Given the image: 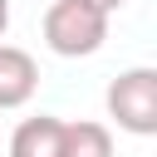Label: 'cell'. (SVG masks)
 <instances>
[{"instance_id":"obj_1","label":"cell","mask_w":157,"mask_h":157,"mask_svg":"<svg viewBox=\"0 0 157 157\" xmlns=\"http://www.w3.org/2000/svg\"><path fill=\"white\" fill-rule=\"evenodd\" d=\"M108 20L103 10L83 5V0H54L44 10V44L59 54V59H83V54H98L103 39H108Z\"/></svg>"},{"instance_id":"obj_2","label":"cell","mask_w":157,"mask_h":157,"mask_svg":"<svg viewBox=\"0 0 157 157\" xmlns=\"http://www.w3.org/2000/svg\"><path fill=\"white\" fill-rule=\"evenodd\" d=\"M103 108L108 118L132 132V137H157V69L137 64V69H123L108 93H103Z\"/></svg>"},{"instance_id":"obj_3","label":"cell","mask_w":157,"mask_h":157,"mask_svg":"<svg viewBox=\"0 0 157 157\" xmlns=\"http://www.w3.org/2000/svg\"><path fill=\"white\" fill-rule=\"evenodd\" d=\"M39 88V64L20 44H0V108H25Z\"/></svg>"},{"instance_id":"obj_4","label":"cell","mask_w":157,"mask_h":157,"mask_svg":"<svg viewBox=\"0 0 157 157\" xmlns=\"http://www.w3.org/2000/svg\"><path fill=\"white\" fill-rule=\"evenodd\" d=\"M10 157H64V118H25L10 137Z\"/></svg>"},{"instance_id":"obj_5","label":"cell","mask_w":157,"mask_h":157,"mask_svg":"<svg viewBox=\"0 0 157 157\" xmlns=\"http://www.w3.org/2000/svg\"><path fill=\"white\" fill-rule=\"evenodd\" d=\"M64 157H113V132L103 123H64Z\"/></svg>"},{"instance_id":"obj_6","label":"cell","mask_w":157,"mask_h":157,"mask_svg":"<svg viewBox=\"0 0 157 157\" xmlns=\"http://www.w3.org/2000/svg\"><path fill=\"white\" fill-rule=\"evenodd\" d=\"M83 5H93V10H103V15H118L128 0H83Z\"/></svg>"},{"instance_id":"obj_7","label":"cell","mask_w":157,"mask_h":157,"mask_svg":"<svg viewBox=\"0 0 157 157\" xmlns=\"http://www.w3.org/2000/svg\"><path fill=\"white\" fill-rule=\"evenodd\" d=\"M5 29H10V0H0V39H5Z\"/></svg>"}]
</instances>
